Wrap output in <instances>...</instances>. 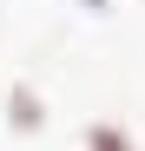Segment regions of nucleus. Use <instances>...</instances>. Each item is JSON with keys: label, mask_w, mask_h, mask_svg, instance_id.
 <instances>
[{"label": "nucleus", "mask_w": 145, "mask_h": 151, "mask_svg": "<svg viewBox=\"0 0 145 151\" xmlns=\"http://www.w3.org/2000/svg\"><path fill=\"white\" fill-rule=\"evenodd\" d=\"M86 151H138V145L119 132L112 118H99V125H86Z\"/></svg>", "instance_id": "1"}, {"label": "nucleus", "mask_w": 145, "mask_h": 151, "mask_svg": "<svg viewBox=\"0 0 145 151\" xmlns=\"http://www.w3.org/2000/svg\"><path fill=\"white\" fill-rule=\"evenodd\" d=\"M13 125H20V132H40V92L13 86Z\"/></svg>", "instance_id": "2"}]
</instances>
